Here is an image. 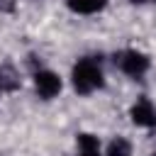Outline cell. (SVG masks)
<instances>
[{"instance_id":"cell-9","label":"cell","mask_w":156,"mask_h":156,"mask_svg":"<svg viewBox=\"0 0 156 156\" xmlns=\"http://www.w3.org/2000/svg\"><path fill=\"white\" fill-rule=\"evenodd\" d=\"M134 2H144V0H134ZM154 2H156V0H154Z\"/></svg>"},{"instance_id":"cell-10","label":"cell","mask_w":156,"mask_h":156,"mask_svg":"<svg viewBox=\"0 0 156 156\" xmlns=\"http://www.w3.org/2000/svg\"><path fill=\"white\" fill-rule=\"evenodd\" d=\"M154 156H156V154H154Z\"/></svg>"},{"instance_id":"cell-1","label":"cell","mask_w":156,"mask_h":156,"mask_svg":"<svg viewBox=\"0 0 156 156\" xmlns=\"http://www.w3.org/2000/svg\"><path fill=\"white\" fill-rule=\"evenodd\" d=\"M73 88L80 95H90L93 90L102 88V71L93 58H83L73 66Z\"/></svg>"},{"instance_id":"cell-2","label":"cell","mask_w":156,"mask_h":156,"mask_svg":"<svg viewBox=\"0 0 156 156\" xmlns=\"http://www.w3.org/2000/svg\"><path fill=\"white\" fill-rule=\"evenodd\" d=\"M115 61L127 76H134V78H139V76H144L149 71V56L141 54V51H134V49L122 51L119 56H115Z\"/></svg>"},{"instance_id":"cell-5","label":"cell","mask_w":156,"mask_h":156,"mask_svg":"<svg viewBox=\"0 0 156 156\" xmlns=\"http://www.w3.org/2000/svg\"><path fill=\"white\" fill-rule=\"evenodd\" d=\"M66 5L78 15H93V12H100L107 5V0H66Z\"/></svg>"},{"instance_id":"cell-8","label":"cell","mask_w":156,"mask_h":156,"mask_svg":"<svg viewBox=\"0 0 156 156\" xmlns=\"http://www.w3.org/2000/svg\"><path fill=\"white\" fill-rule=\"evenodd\" d=\"M107 156H132V144L122 136L112 139L110 146H107Z\"/></svg>"},{"instance_id":"cell-3","label":"cell","mask_w":156,"mask_h":156,"mask_svg":"<svg viewBox=\"0 0 156 156\" xmlns=\"http://www.w3.org/2000/svg\"><path fill=\"white\" fill-rule=\"evenodd\" d=\"M34 88H37L39 98L51 100V98L58 95V90H61V78H58L54 71H39V73L34 76Z\"/></svg>"},{"instance_id":"cell-7","label":"cell","mask_w":156,"mask_h":156,"mask_svg":"<svg viewBox=\"0 0 156 156\" xmlns=\"http://www.w3.org/2000/svg\"><path fill=\"white\" fill-rule=\"evenodd\" d=\"M17 85H20V78H17V73H15L10 66L0 68V93H10V90H17Z\"/></svg>"},{"instance_id":"cell-6","label":"cell","mask_w":156,"mask_h":156,"mask_svg":"<svg viewBox=\"0 0 156 156\" xmlns=\"http://www.w3.org/2000/svg\"><path fill=\"white\" fill-rule=\"evenodd\" d=\"M78 156H100V141L93 134H78Z\"/></svg>"},{"instance_id":"cell-4","label":"cell","mask_w":156,"mask_h":156,"mask_svg":"<svg viewBox=\"0 0 156 156\" xmlns=\"http://www.w3.org/2000/svg\"><path fill=\"white\" fill-rule=\"evenodd\" d=\"M132 122L136 127H156V110L146 98H139L132 107Z\"/></svg>"}]
</instances>
